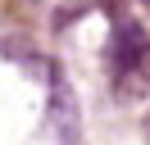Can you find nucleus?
Returning <instances> with one entry per match:
<instances>
[{
    "label": "nucleus",
    "instance_id": "1",
    "mask_svg": "<svg viewBox=\"0 0 150 145\" xmlns=\"http://www.w3.org/2000/svg\"><path fill=\"white\" fill-rule=\"evenodd\" d=\"M114 77H118L114 86H118L123 100H146V95H150V41H141L137 50L118 63Z\"/></svg>",
    "mask_w": 150,
    "mask_h": 145
},
{
    "label": "nucleus",
    "instance_id": "2",
    "mask_svg": "<svg viewBox=\"0 0 150 145\" xmlns=\"http://www.w3.org/2000/svg\"><path fill=\"white\" fill-rule=\"evenodd\" d=\"M141 41H146V32H141L137 23H123L118 32H114V63H123V59H127V54L137 50Z\"/></svg>",
    "mask_w": 150,
    "mask_h": 145
},
{
    "label": "nucleus",
    "instance_id": "3",
    "mask_svg": "<svg viewBox=\"0 0 150 145\" xmlns=\"http://www.w3.org/2000/svg\"><path fill=\"white\" fill-rule=\"evenodd\" d=\"M141 132H146V141H150V113H146V122H141Z\"/></svg>",
    "mask_w": 150,
    "mask_h": 145
},
{
    "label": "nucleus",
    "instance_id": "4",
    "mask_svg": "<svg viewBox=\"0 0 150 145\" xmlns=\"http://www.w3.org/2000/svg\"><path fill=\"white\" fill-rule=\"evenodd\" d=\"M146 5H150V0H146Z\"/></svg>",
    "mask_w": 150,
    "mask_h": 145
}]
</instances>
